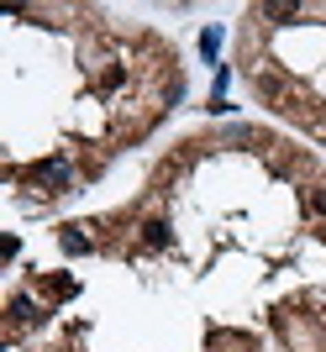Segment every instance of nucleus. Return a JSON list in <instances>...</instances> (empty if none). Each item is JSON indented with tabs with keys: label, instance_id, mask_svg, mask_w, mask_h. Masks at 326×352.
Instances as JSON below:
<instances>
[{
	"label": "nucleus",
	"instance_id": "4",
	"mask_svg": "<svg viewBox=\"0 0 326 352\" xmlns=\"http://www.w3.org/2000/svg\"><path fill=\"white\" fill-rule=\"evenodd\" d=\"M58 248L69 252V258H79V252H89V248H95V242H89V236L79 232V226H63V232H58Z\"/></svg>",
	"mask_w": 326,
	"mask_h": 352
},
{
	"label": "nucleus",
	"instance_id": "1",
	"mask_svg": "<svg viewBox=\"0 0 326 352\" xmlns=\"http://www.w3.org/2000/svg\"><path fill=\"white\" fill-rule=\"evenodd\" d=\"M37 179L47 184V195H69V163H63V158L37 163Z\"/></svg>",
	"mask_w": 326,
	"mask_h": 352
},
{
	"label": "nucleus",
	"instance_id": "3",
	"mask_svg": "<svg viewBox=\"0 0 326 352\" xmlns=\"http://www.w3.org/2000/svg\"><path fill=\"white\" fill-rule=\"evenodd\" d=\"M142 242H148L153 252H158V248H169V242H174V226H169L163 216H153L148 226H142Z\"/></svg>",
	"mask_w": 326,
	"mask_h": 352
},
{
	"label": "nucleus",
	"instance_id": "6",
	"mask_svg": "<svg viewBox=\"0 0 326 352\" xmlns=\"http://www.w3.org/2000/svg\"><path fill=\"white\" fill-rule=\"evenodd\" d=\"M216 47H221V32L210 27V32H206V37H200V53H206V58H216Z\"/></svg>",
	"mask_w": 326,
	"mask_h": 352
},
{
	"label": "nucleus",
	"instance_id": "7",
	"mask_svg": "<svg viewBox=\"0 0 326 352\" xmlns=\"http://www.w3.org/2000/svg\"><path fill=\"white\" fill-rule=\"evenodd\" d=\"M311 210H316V216H326V190H311Z\"/></svg>",
	"mask_w": 326,
	"mask_h": 352
},
{
	"label": "nucleus",
	"instance_id": "2",
	"mask_svg": "<svg viewBox=\"0 0 326 352\" xmlns=\"http://www.w3.org/2000/svg\"><path fill=\"white\" fill-rule=\"evenodd\" d=\"M11 321L16 326H37V321H43V310H37L32 294H16V300H11Z\"/></svg>",
	"mask_w": 326,
	"mask_h": 352
},
{
	"label": "nucleus",
	"instance_id": "5",
	"mask_svg": "<svg viewBox=\"0 0 326 352\" xmlns=\"http://www.w3.org/2000/svg\"><path fill=\"white\" fill-rule=\"evenodd\" d=\"M258 16L274 27H290V21H300V6H258Z\"/></svg>",
	"mask_w": 326,
	"mask_h": 352
}]
</instances>
